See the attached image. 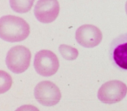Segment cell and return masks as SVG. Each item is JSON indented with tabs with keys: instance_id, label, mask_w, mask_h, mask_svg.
I'll return each mask as SVG.
<instances>
[{
	"instance_id": "cell-11",
	"label": "cell",
	"mask_w": 127,
	"mask_h": 111,
	"mask_svg": "<svg viewBox=\"0 0 127 111\" xmlns=\"http://www.w3.org/2000/svg\"><path fill=\"white\" fill-rule=\"evenodd\" d=\"M12 85V78L6 71L0 70V94L6 93Z\"/></svg>"
},
{
	"instance_id": "cell-5",
	"label": "cell",
	"mask_w": 127,
	"mask_h": 111,
	"mask_svg": "<svg viewBox=\"0 0 127 111\" xmlns=\"http://www.w3.org/2000/svg\"><path fill=\"white\" fill-rule=\"evenodd\" d=\"M61 96L58 87L51 81L40 82L34 89V97L44 106L51 107L57 105L61 100Z\"/></svg>"
},
{
	"instance_id": "cell-1",
	"label": "cell",
	"mask_w": 127,
	"mask_h": 111,
	"mask_svg": "<svg viewBox=\"0 0 127 111\" xmlns=\"http://www.w3.org/2000/svg\"><path fill=\"white\" fill-rule=\"evenodd\" d=\"M30 35V26L25 19L6 15L0 18V38L8 43L25 40Z\"/></svg>"
},
{
	"instance_id": "cell-13",
	"label": "cell",
	"mask_w": 127,
	"mask_h": 111,
	"mask_svg": "<svg viewBox=\"0 0 127 111\" xmlns=\"http://www.w3.org/2000/svg\"><path fill=\"white\" fill-rule=\"evenodd\" d=\"M125 11H126V14H127V1L125 3Z\"/></svg>"
},
{
	"instance_id": "cell-8",
	"label": "cell",
	"mask_w": 127,
	"mask_h": 111,
	"mask_svg": "<svg viewBox=\"0 0 127 111\" xmlns=\"http://www.w3.org/2000/svg\"><path fill=\"white\" fill-rule=\"evenodd\" d=\"M59 11L58 0H38L34 7V15L40 23H50L56 20Z\"/></svg>"
},
{
	"instance_id": "cell-4",
	"label": "cell",
	"mask_w": 127,
	"mask_h": 111,
	"mask_svg": "<svg viewBox=\"0 0 127 111\" xmlns=\"http://www.w3.org/2000/svg\"><path fill=\"white\" fill-rule=\"evenodd\" d=\"M127 94V86L123 82L118 80H111L106 82L99 88L97 91V98L105 104H114L119 102Z\"/></svg>"
},
{
	"instance_id": "cell-6",
	"label": "cell",
	"mask_w": 127,
	"mask_h": 111,
	"mask_svg": "<svg viewBox=\"0 0 127 111\" xmlns=\"http://www.w3.org/2000/svg\"><path fill=\"white\" fill-rule=\"evenodd\" d=\"M110 58L116 68L127 71V33L112 40L110 45Z\"/></svg>"
},
{
	"instance_id": "cell-7",
	"label": "cell",
	"mask_w": 127,
	"mask_h": 111,
	"mask_svg": "<svg viewBox=\"0 0 127 111\" xmlns=\"http://www.w3.org/2000/svg\"><path fill=\"white\" fill-rule=\"evenodd\" d=\"M75 38L78 44L91 49L100 44L103 39V35L99 28L95 25L84 24L76 30Z\"/></svg>"
},
{
	"instance_id": "cell-9",
	"label": "cell",
	"mask_w": 127,
	"mask_h": 111,
	"mask_svg": "<svg viewBox=\"0 0 127 111\" xmlns=\"http://www.w3.org/2000/svg\"><path fill=\"white\" fill-rule=\"evenodd\" d=\"M34 0H10L11 8L17 13H26L33 6Z\"/></svg>"
},
{
	"instance_id": "cell-10",
	"label": "cell",
	"mask_w": 127,
	"mask_h": 111,
	"mask_svg": "<svg viewBox=\"0 0 127 111\" xmlns=\"http://www.w3.org/2000/svg\"><path fill=\"white\" fill-rule=\"evenodd\" d=\"M59 52L61 56L68 61H73L78 57V50L67 44H61L59 46Z\"/></svg>"
},
{
	"instance_id": "cell-12",
	"label": "cell",
	"mask_w": 127,
	"mask_h": 111,
	"mask_svg": "<svg viewBox=\"0 0 127 111\" xmlns=\"http://www.w3.org/2000/svg\"><path fill=\"white\" fill-rule=\"evenodd\" d=\"M15 111H39V109L33 105L26 104V105L20 106V107L18 108Z\"/></svg>"
},
{
	"instance_id": "cell-3",
	"label": "cell",
	"mask_w": 127,
	"mask_h": 111,
	"mask_svg": "<svg viewBox=\"0 0 127 111\" xmlns=\"http://www.w3.org/2000/svg\"><path fill=\"white\" fill-rule=\"evenodd\" d=\"M33 66L37 74L48 77L55 75L58 70L59 60L52 51L41 49L35 55Z\"/></svg>"
},
{
	"instance_id": "cell-2",
	"label": "cell",
	"mask_w": 127,
	"mask_h": 111,
	"mask_svg": "<svg viewBox=\"0 0 127 111\" xmlns=\"http://www.w3.org/2000/svg\"><path fill=\"white\" fill-rule=\"evenodd\" d=\"M32 54L25 46L18 45L9 49L5 57L7 68L15 74H21L26 71L30 66Z\"/></svg>"
}]
</instances>
